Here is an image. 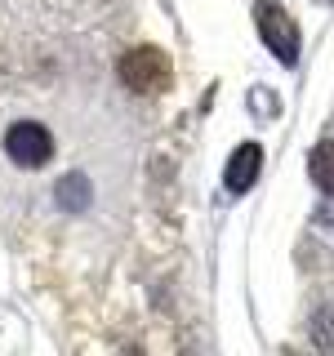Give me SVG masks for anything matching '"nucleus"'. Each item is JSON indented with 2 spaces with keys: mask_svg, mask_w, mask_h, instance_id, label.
Instances as JSON below:
<instances>
[{
  "mask_svg": "<svg viewBox=\"0 0 334 356\" xmlns=\"http://www.w3.org/2000/svg\"><path fill=\"white\" fill-rule=\"evenodd\" d=\"M259 36H263V44L285 67L299 63V22L289 18L281 5H272V0H263V5H259Z\"/></svg>",
  "mask_w": 334,
  "mask_h": 356,
  "instance_id": "nucleus-3",
  "label": "nucleus"
},
{
  "mask_svg": "<svg viewBox=\"0 0 334 356\" xmlns=\"http://www.w3.org/2000/svg\"><path fill=\"white\" fill-rule=\"evenodd\" d=\"M58 200H63V205H85L89 192H85V183H81V178H67V183L58 187Z\"/></svg>",
  "mask_w": 334,
  "mask_h": 356,
  "instance_id": "nucleus-6",
  "label": "nucleus"
},
{
  "mask_svg": "<svg viewBox=\"0 0 334 356\" xmlns=\"http://www.w3.org/2000/svg\"><path fill=\"white\" fill-rule=\"evenodd\" d=\"M263 170V147L259 143H241L237 152H232V161H228V170H223V178H228V192H250L254 187V178H259Z\"/></svg>",
  "mask_w": 334,
  "mask_h": 356,
  "instance_id": "nucleus-4",
  "label": "nucleus"
},
{
  "mask_svg": "<svg viewBox=\"0 0 334 356\" xmlns=\"http://www.w3.org/2000/svg\"><path fill=\"white\" fill-rule=\"evenodd\" d=\"M116 72H120V85L134 89V94H161V89L170 85L174 67L156 44H134L125 58L116 63Z\"/></svg>",
  "mask_w": 334,
  "mask_h": 356,
  "instance_id": "nucleus-1",
  "label": "nucleus"
},
{
  "mask_svg": "<svg viewBox=\"0 0 334 356\" xmlns=\"http://www.w3.org/2000/svg\"><path fill=\"white\" fill-rule=\"evenodd\" d=\"M5 152L22 170H40L54 156V134L45 125H36V120H18V125H9V134H5Z\"/></svg>",
  "mask_w": 334,
  "mask_h": 356,
  "instance_id": "nucleus-2",
  "label": "nucleus"
},
{
  "mask_svg": "<svg viewBox=\"0 0 334 356\" xmlns=\"http://www.w3.org/2000/svg\"><path fill=\"white\" fill-rule=\"evenodd\" d=\"M308 170H312V183H317L326 196H334V138H330V143H317V147H312Z\"/></svg>",
  "mask_w": 334,
  "mask_h": 356,
  "instance_id": "nucleus-5",
  "label": "nucleus"
}]
</instances>
